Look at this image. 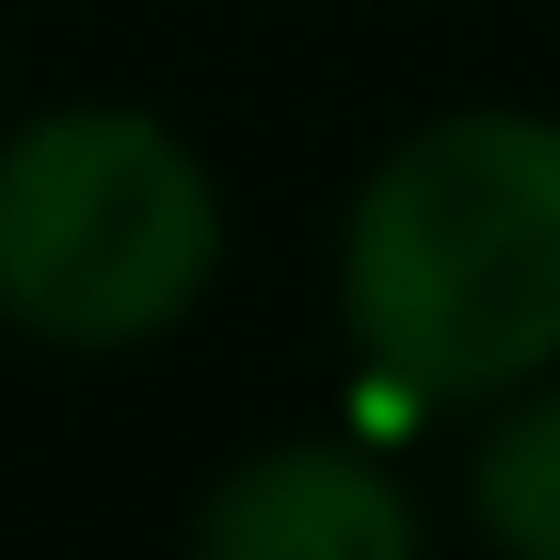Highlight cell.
<instances>
[{"mask_svg":"<svg viewBox=\"0 0 560 560\" xmlns=\"http://www.w3.org/2000/svg\"><path fill=\"white\" fill-rule=\"evenodd\" d=\"M330 308L407 407H494L560 374V110L407 121L341 209Z\"/></svg>","mask_w":560,"mask_h":560,"instance_id":"6da1fadb","label":"cell"},{"mask_svg":"<svg viewBox=\"0 0 560 560\" xmlns=\"http://www.w3.org/2000/svg\"><path fill=\"white\" fill-rule=\"evenodd\" d=\"M231 209L209 154L132 100L0 121V330L45 352H143L220 287Z\"/></svg>","mask_w":560,"mask_h":560,"instance_id":"7a4b0ae2","label":"cell"},{"mask_svg":"<svg viewBox=\"0 0 560 560\" xmlns=\"http://www.w3.org/2000/svg\"><path fill=\"white\" fill-rule=\"evenodd\" d=\"M187 538L209 560H407L429 516L363 440H275L198 494Z\"/></svg>","mask_w":560,"mask_h":560,"instance_id":"3957f363","label":"cell"},{"mask_svg":"<svg viewBox=\"0 0 560 560\" xmlns=\"http://www.w3.org/2000/svg\"><path fill=\"white\" fill-rule=\"evenodd\" d=\"M462 505H472L483 549H505V560H560V374L494 396V429L472 440Z\"/></svg>","mask_w":560,"mask_h":560,"instance_id":"277c9868","label":"cell"},{"mask_svg":"<svg viewBox=\"0 0 560 560\" xmlns=\"http://www.w3.org/2000/svg\"><path fill=\"white\" fill-rule=\"evenodd\" d=\"M0 100H12V67H0Z\"/></svg>","mask_w":560,"mask_h":560,"instance_id":"5b68a950","label":"cell"}]
</instances>
